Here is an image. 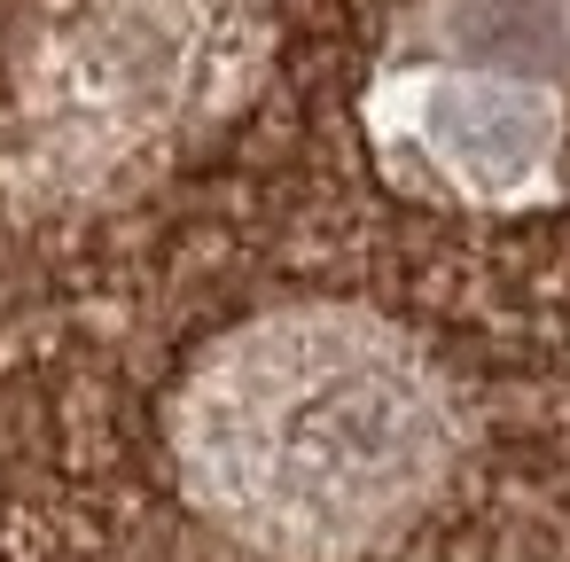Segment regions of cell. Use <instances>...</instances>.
<instances>
[{
    "label": "cell",
    "instance_id": "cell-1",
    "mask_svg": "<svg viewBox=\"0 0 570 562\" xmlns=\"http://www.w3.org/2000/svg\"><path fill=\"white\" fill-rule=\"evenodd\" d=\"M461 414L430 352L367 305H274L173 398L188 507L266 562H360L445 484Z\"/></svg>",
    "mask_w": 570,
    "mask_h": 562
},
{
    "label": "cell",
    "instance_id": "cell-2",
    "mask_svg": "<svg viewBox=\"0 0 570 562\" xmlns=\"http://www.w3.org/2000/svg\"><path fill=\"white\" fill-rule=\"evenodd\" d=\"M367 126L399 172H422L430 188L461 204H523L547 188L562 157V102L554 87L500 79V71H453V63H399Z\"/></svg>",
    "mask_w": 570,
    "mask_h": 562
},
{
    "label": "cell",
    "instance_id": "cell-3",
    "mask_svg": "<svg viewBox=\"0 0 570 562\" xmlns=\"http://www.w3.org/2000/svg\"><path fill=\"white\" fill-rule=\"evenodd\" d=\"M406 63L554 87L570 79V0H422L406 24Z\"/></svg>",
    "mask_w": 570,
    "mask_h": 562
}]
</instances>
